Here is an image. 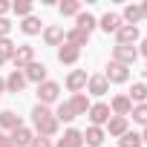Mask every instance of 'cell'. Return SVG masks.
Instances as JSON below:
<instances>
[{
    "label": "cell",
    "instance_id": "cell-1",
    "mask_svg": "<svg viewBox=\"0 0 147 147\" xmlns=\"http://www.w3.org/2000/svg\"><path fill=\"white\" fill-rule=\"evenodd\" d=\"M32 121H35V127H38V136H52V133L58 130L55 113H49V107H43V104H38V107L32 110Z\"/></svg>",
    "mask_w": 147,
    "mask_h": 147
},
{
    "label": "cell",
    "instance_id": "cell-2",
    "mask_svg": "<svg viewBox=\"0 0 147 147\" xmlns=\"http://www.w3.org/2000/svg\"><path fill=\"white\" fill-rule=\"evenodd\" d=\"M113 58H115V63H121V66H130V63H136V58H138V49H136V46H127V43H118V46L113 49Z\"/></svg>",
    "mask_w": 147,
    "mask_h": 147
},
{
    "label": "cell",
    "instance_id": "cell-3",
    "mask_svg": "<svg viewBox=\"0 0 147 147\" xmlns=\"http://www.w3.org/2000/svg\"><path fill=\"white\" fill-rule=\"evenodd\" d=\"M58 92H61V87L55 84V81H43V84H38V98H40V104L46 107V104H52L55 98H58Z\"/></svg>",
    "mask_w": 147,
    "mask_h": 147
},
{
    "label": "cell",
    "instance_id": "cell-4",
    "mask_svg": "<svg viewBox=\"0 0 147 147\" xmlns=\"http://www.w3.org/2000/svg\"><path fill=\"white\" fill-rule=\"evenodd\" d=\"M12 61H15V66H18V69H26V66H29V63L35 61V49H32L29 43H26V46H18V49H15V58H12Z\"/></svg>",
    "mask_w": 147,
    "mask_h": 147
},
{
    "label": "cell",
    "instance_id": "cell-5",
    "mask_svg": "<svg viewBox=\"0 0 147 147\" xmlns=\"http://www.w3.org/2000/svg\"><path fill=\"white\" fill-rule=\"evenodd\" d=\"M104 78H107V81H113V84H124V81L130 78V72H127V66H121V63H115V61H113V63L107 66V75H104Z\"/></svg>",
    "mask_w": 147,
    "mask_h": 147
},
{
    "label": "cell",
    "instance_id": "cell-6",
    "mask_svg": "<svg viewBox=\"0 0 147 147\" xmlns=\"http://www.w3.org/2000/svg\"><path fill=\"white\" fill-rule=\"evenodd\" d=\"M9 141H12L15 147H26V144H32V130L20 124V127L12 130V138H9Z\"/></svg>",
    "mask_w": 147,
    "mask_h": 147
},
{
    "label": "cell",
    "instance_id": "cell-7",
    "mask_svg": "<svg viewBox=\"0 0 147 147\" xmlns=\"http://www.w3.org/2000/svg\"><path fill=\"white\" fill-rule=\"evenodd\" d=\"M90 121H92V127L110 121V107H107V104H95V107H90Z\"/></svg>",
    "mask_w": 147,
    "mask_h": 147
},
{
    "label": "cell",
    "instance_id": "cell-8",
    "mask_svg": "<svg viewBox=\"0 0 147 147\" xmlns=\"http://www.w3.org/2000/svg\"><path fill=\"white\" fill-rule=\"evenodd\" d=\"M115 35H118V43H127V46H133V43L138 40V29H136V26H130V23H124Z\"/></svg>",
    "mask_w": 147,
    "mask_h": 147
},
{
    "label": "cell",
    "instance_id": "cell-9",
    "mask_svg": "<svg viewBox=\"0 0 147 147\" xmlns=\"http://www.w3.org/2000/svg\"><path fill=\"white\" fill-rule=\"evenodd\" d=\"M26 81H38V84H43V81H46V66L32 61V63L26 66Z\"/></svg>",
    "mask_w": 147,
    "mask_h": 147
},
{
    "label": "cell",
    "instance_id": "cell-10",
    "mask_svg": "<svg viewBox=\"0 0 147 147\" xmlns=\"http://www.w3.org/2000/svg\"><path fill=\"white\" fill-rule=\"evenodd\" d=\"M81 144H84V133H78V130H66L63 138L58 141V147H81Z\"/></svg>",
    "mask_w": 147,
    "mask_h": 147
},
{
    "label": "cell",
    "instance_id": "cell-11",
    "mask_svg": "<svg viewBox=\"0 0 147 147\" xmlns=\"http://www.w3.org/2000/svg\"><path fill=\"white\" fill-rule=\"evenodd\" d=\"M23 87H26V75H23L20 69H15L12 75L6 78V90H9V92H20Z\"/></svg>",
    "mask_w": 147,
    "mask_h": 147
},
{
    "label": "cell",
    "instance_id": "cell-12",
    "mask_svg": "<svg viewBox=\"0 0 147 147\" xmlns=\"http://www.w3.org/2000/svg\"><path fill=\"white\" fill-rule=\"evenodd\" d=\"M87 87H90V92H92V95H104V92L110 90V81H107L104 75H92V78L87 81Z\"/></svg>",
    "mask_w": 147,
    "mask_h": 147
},
{
    "label": "cell",
    "instance_id": "cell-13",
    "mask_svg": "<svg viewBox=\"0 0 147 147\" xmlns=\"http://www.w3.org/2000/svg\"><path fill=\"white\" fill-rule=\"evenodd\" d=\"M66 87H69L72 92H78L81 87H87V72H84V69H75V72L66 78Z\"/></svg>",
    "mask_w": 147,
    "mask_h": 147
},
{
    "label": "cell",
    "instance_id": "cell-14",
    "mask_svg": "<svg viewBox=\"0 0 147 147\" xmlns=\"http://www.w3.org/2000/svg\"><path fill=\"white\" fill-rule=\"evenodd\" d=\"M78 55H81V49L69 46V43L58 49V61H61V63H75V61H78Z\"/></svg>",
    "mask_w": 147,
    "mask_h": 147
},
{
    "label": "cell",
    "instance_id": "cell-15",
    "mask_svg": "<svg viewBox=\"0 0 147 147\" xmlns=\"http://www.w3.org/2000/svg\"><path fill=\"white\" fill-rule=\"evenodd\" d=\"M69 107H72V113H75V115H87V113H90V101H87V95H84V92H78L75 98H72V101H69Z\"/></svg>",
    "mask_w": 147,
    "mask_h": 147
},
{
    "label": "cell",
    "instance_id": "cell-16",
    "mask_svg": "<svg viewBox=\"0 0 147 147\" xmlns=\"http://www.w3.org/2000/svg\"><path fill=\"white\" fill-rule=\"evenodd\" d=\"M130 110H133V101H130L127 95H118V98H113V113H115V115H121V118H124Z\"/></svg>",
    "mask_w": 147,
    "mask_h": 147
},
{
    "label": "cell",
    "instance_id": "cell-17",
    "mask_svg": "<svg viewBox=\"0 0 147 147\" xmlns=\"http://www.w3.org/2000/svg\"><path fill=\"white\" fill-rule=\"evenodd\" d=\"M101 29H104V32H118V29H121V18L107 12V15L101 18Z\"/></svg>",
    "mask_w": 147,
    "mask_h": 147
},
{
    "label": "cell",
    "instance_id": "cell-18",
    "mask_svg": "<svg viewBox=\"0 0 147 147\" xmlns=\"http://www.w3.org/2000/svg\"><path fill=\"white\" fill-rule=\"evenodd\" d=\"M84 138H87L90 147H98V144L104 141V130H101V127H90V130L84 133Z\"/></svg>",
    "mask_w": 147,
    "mask_h": 147
},
{
    "label": "cell",
    "instance_id": "cell-19",
    "mask_svg": "<svg viewBox=\"0 0 147 147\" xmlns=\"http://www.w3.org/2000/svg\"><path fill=\"white\" fill-rule=\"evenodd\" d=\"M15 43L9 40V38H0V63H3V61H9V58H15Z\"/></svg>",
    "mask_w": 147,
    "mask_h": 147
},
{
    "label": "cell",
    "instance_id": "cell-20",
    "mask_svg": "<svg viewBox=\"0 0 147 147\" xmlns=\"http://www.w3.org/2000/svg\"><path fill=\"white\" fill-rule=\"evenodd\" d=\"M87 38H90L87 32H81V29H72V32L66 35V43H69V46H75V49H78V46H84V43H87Z\"/></svg>",
    "mask_w": 147,
    "mask_h": 147
},
{
    "label": "cell",
    "instance_id": "cell-21",
    "mask_svg": "<svg viewBox=\"0 0 147 147\" xmlns=\"http://www.w3.org/2000/svg\"><path fill=\"white\" fill-rule=\"evenodd\" d=\"M124 133H127V118H121V115L110 118V136H124Z\"/></svg>",
    "mask_w": 147,
    "mask_h": 147
},
{
    "label": "cell",
    "instance_id": "cell-22",
    "mask_svg": "<svg viewBox=\"0 0 147 147\" xmlns=\"http://www.w3.org/2000/svg\"><path fill=\"white\" fill-rule=\"evenodd\" d=\"M0 127H6V130H15V127H20V118L15 115V113H0Z\"/></svg>",
    "mask_w": 147,
    "mask_h": 147
},
{
    "label": "cell",
    "instance_id": "cell-23",
    "mask_svg": "<svg viewBox=\"0 0 147 147\" xmlns=\"http://www.w3.org/2000/svg\"><path fill=\"white\" fill-rule=\"evenodd\" d=\"M43 38H46V43H49V46H55V43H61V40H63V29L49 26V29L43 32Z\"/></svg>",
    "mask_w": 147,
    "mask_h": 147
},
{
    "label": "cell",
    "instance_id": "cell-24",
    "mask_svg": "<svg viewBox=\"0 0 147 147\" xmlns=\"http://www.w3.org/2000/svg\"><path fill=\"white\" fill-rule=\"evenodd\" d=\"M78 29L90 35V32L95 29V18H92V15H87V12H84V15H78Z\"/></svg>",
    "mask_w": 147,
    "mask_h": 147
},
{
    "label": "cell",
    "instance_id": "cell-25",
    "mask_svg": "<svg viewBox=\"0 0 147 147\" xmlns=\"http://www.w3.org/2000/svg\"><path fill=\"white\" fill-rule=\"evenodd\" d=\"M61 15H81V3L78 0H63L61 3Z\"/></svg>",
    "mask_w": 147,
    "mask_h": 147
},
{
    "label": "cell",
    "instance_id": "cell-26",
    "mask_svg": "<svg viewBox=\"0 0 147 147\" xmlns=\"http://www.w3.org/2000/svg\"><path fill=\"white\" fill-rule=\"evenodd\" d=\"M20 29H23L26 35H38V32H40V20H38V18H26V20L20 23Z\"/></svg>",
    "mask_w": 147,
    "mask_h": 147
},
{
    "label": "cell",
    "instance_id": "cell-27",
    "mask_svg": "<svg viewBox=\"0 0 147 147\" xmlns=\"http://www.w3.org/2000/svg\"><path fill=\"white\" fill-rule=\"evenodd\" d=\"M55 118H58V121H72V118H75V113H72V107H69V101L58 107V113H55Z\"/></svg>",
    "mask_w": 147,
    "mask_h": 147
},
{
    "label": "cell",
    "instance_id": "cell-28",
    "mask_svg": "<svg viewBox=\"0 0 147 147\" xmlns=\"http://www.w3.org/2000/svg\"><path fill=\"white\" fill-rule=\"evenodd\" d=\"M124 20H130V26H136V20H141V6H127L124 9Z\"/></svg>",
    "mask_w": 147,
    "mask_h": 147
},
{
    "label": "cell",
    "instance_id": "cell-29",
    "mask_svg": "<svg viewBox=\"0 0 147 147\" xmlns=\"http://www.w3.org/2000/svg\"><path fill=\"white\" fill-rule=\"evenodd\" d=\"M127 98H130V101H144V98H147V87H144V84H133V90H130Z\"/></svg>",
    "mask_w": 147,
    "mask_h": 147
},
{
    "label": "cell",
    "instance_id": "cell-30",
    "mask_svg": "<svg viewBox=\"0 0 147 147\" xmlns=\"http://www.w3.org/2000/svg\"><path fill=\"white\" fill-rule=\"evenodd\" d=\"M118 144H121V147H141V136H136V133H124Z\"/></svg>",
    "mask_w": 147,
    "mask_h": 147
},
{
    "label": "cell",
    "instance_id": "cell-31",
    "mask_svg": "<svg viewBox=\"0 0 147 147\" xmlns=\"http://www.w3.org/2000/svg\"><path fill=\"white\" fill-rule=\"evenodd\" d=\"M130 113H133V121H138V124H147V104H138V107H133Z\"/></svg>",
    "mask_w": 147,
    "mask_h": 147
},
{
    "label": "cell",
    "instance_id": "cell-32",
    "mask_svg": "<svg viewBox=\"0 0 147 147\" xmlns=\"http://www.w3.org/2000/svg\"><path fill=\"white\" fill-rule=\"evenodd\" d=\"M12 9H15L18 15H26V18H29V12H32V3H29V0H20V3H15Z\"/></svg>",
    "mask_w": 147,
    "mask_h": 147
},
{
    "label": "cell",
    "instance_id": "cell-33",
    "mask_svg": "<svg viewBox=\"0 0 147 147\" xmlns=\"http://www.w3.org/2000/svg\"><path fill=\"white\" fill-rule=\"evenodd\" d=\"M32 147H52L46 136H32Z\"/></svg>",
    "mask_w": 147,
    "mask_h": 147
},
{
    "label": "cell",
    "instance_id": "cell-34",
    "mask_svg": "<svg viewBox=\"0 0 147 147\" xmlns=\"http://www.w3.org/2000/svg\"><path fill=\"white\" fill-rule=\"evenodd\" d=\"M9 29H12V23H9L6 18H0V38H6V35H9Z\"/></svg>",
    "mask_w": 147,
    "mask_h": 147
},
{
    "label": "cell",
    "instance_id": "cell-35",
    "mask_svg": "<svg viewBox=\"0 0 147 147\" xmlns=\"http://www.w3.org/2000/svg\"><path fill=\"white\" fill-rule=\"evenodd\" d=\"M9 9H12V6L6 3V0H0V15H3V12H9Z\"/></svg>",
    "mask_w": 147,
    "mask_h": 147
},
{
    "label": "cell",
    "instance_id": "cell-36",
    "mask_svg": "<svg viewBox=\"0 0 147 147\" xmlns=\"http://www.w3.org/2000/svg\"><path fill=\"white\" fill-rule=\"evenodd\" d=\"M0 147H15V144H12V141L6 138V141H0Z\"/></svg>",
    "mask_w": 147,
    "mask_h": 147
},
{
    "label": "cell",
    "instance_id": "cell-37",
    "mask_svg": "<svg viewBox=\"0 0 147 147\" xmlns=\"http://www.w3.org/2000/svg\"><path fill=\"white\" fill-rule=\"evenodd\" d=\"M141 18H147V3H144V6H141Z\"/></svg>",
    "mask_w": 147,
    "mask_h": 147
},
{
    "label": "cell",
    "instance_id": "cell-38",
    "mask_svg": "<svg viewBox=\"0 0 147 147\" xmlns=\"http://www.w3.org/2000/svg\"><path fill=\"white\" fill-rule=\"evenodd\" d=\"M141 55H147V40H144V43H141Z\"/></svg>",
    "mask_w": 147,
    "mask_h": 147
},
{
    "label": "cell",
    "instance_id": "cell-39",
    "mask_svg": "<svg viewBox=\"0 0 147 147\" xmlns=\"http://www.w3.org/2000/svg\"><path fill=\"white\" fill-rule=\"evenodd\" d=\"M3 90H6V81H3V78H0V92H3Z\"/></svg>",
    "mask_w": 147,
    "mask_h": 147
},
{
    "label": "cell",
    "instance_id": "cell-40",
    "mask_svg": "<svg viewBox=\"0 0 147 147\" xmlns=\"http://www.w3.org/2000/svg\"><path fill=\"white\" fill-rule=\"evenodd\" d=\"M141 141H147V130H144V136H141Z\"/></svg>",
    "mask_w": 147,
    "mask_h": 147
},
{
    "label": "cell",
    "instance_id": "cell-41",
    "mask_svg": "<svg viewBox=\"0 0 147 147\" xmlns=\"http://www.w3.org/2000/svg\"><path fill=\"white\" fill-rule=\"evenodd\" d=\"M0 141H6V136H3V133H0Z\"/></svg>",
    "mask_w": 147,
    "mask_h": 147
},
{
    "label": "cell",
    "instance_id": "cell-42",
    "mask_svg": "<svg viewBox=\"0 0 147 147\" xmlns=\"http://www.w3.org/2000/svg\"><path fill=\"white\" fill-rule=\"evenodd\" d=\"M144 75H147V69H144Z\"/></svg>",
    "mask_w": 147,
    "mask_h": 147
}]
</instances>
